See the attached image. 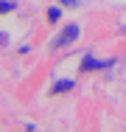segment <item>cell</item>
Listing matches in <instances>:
<instances>
[{
    "instance_id": "cell-1",
    "label": "cell",
    "mask_w": 126,
    "mask_h": 132,
    "mask_svg": "<svg viewBox=\"0 0 126 132\" xmlns=\"http://www.w3.org/2000/svg\"><path fill=\"white\" fill-rule=\"evenodd\" d=\"M76 37H78V28H76V26H67L65 31H62V37L56 39V45H65V42H70V39H76Z\"/></svg>"
},
{
    "instance_id": "cell-2",
    "label": "cell",
    "mask_w": 126,
    "mask_h": 132,
    "mask_svg": "<svg viewBox=\"0 0 126 132\" xmlns=\"http://www.w3.org/2000/svg\"><path fill=\"white\" fill-rule=\"evenodd\" d=\"M70 87H73V79H65V81H59V84H53L50 93H65V90H70Z\"/></svg>"
},
{
    "instance_id": "cell-3",
    "label": "cell",
    "mask_w": 126,
    "mask_h": 132,
    "mask_svg": "<svg viewBox=\"0 0 126 132\" xmlns=\"http://www.w3.org/2000/svg\"><path fill=\"white\" fill-rule=\"evenodd\" d=\"M93 68H101V62H95V59H90V56H87V59L81 62V70H93Z\"/></svg>"
},
{
    "instance_id": "cell-4",
    "label": "cell",
    "mask_w": 126,
    "mask_h": 132,
    "mask_svg": "<svg viewBox=\"0 0 126 132\" xmlns=\"http://www.w3.org/2000/svg\"><path fill=\"white\" fill-rule=\"evenodd\" d=\"M59 14H62L59 9H50V11H48V20H50V23H56V20H59Z\"/></svg>"
}]
</instances>
